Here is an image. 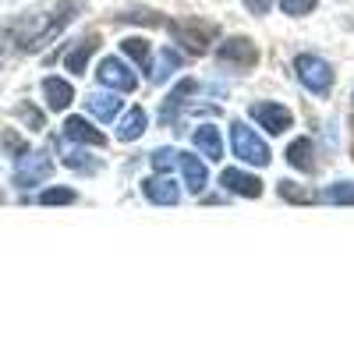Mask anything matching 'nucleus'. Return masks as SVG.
Instances as JSON below:
<instances>
[{
	"label": "nucleus",
	"mask_w": 354,
	"mask_h": 354,
	"mask_svg": "<svg viewBox=\"0 0 354 354\" xmlns=\"http://www.w3.org/2000/svg\"><path fill=\"white\" fill-rule=\"evenodd\" d=\"M167 28H170V36H174V43H181L188 53H205L209 50V43L216 39V25H209V21H198V18H188V21H167Z\"/></svg>",
	"instance_id": "obj_1"
},
{
	"label": "nucleus",
	"mask_w": 354,
	"mask_h": 354,
	"mask_svg": "<svg viewBox=\"0 0 354 354\" xmlns=\"http://www.w3.org/2000/svg\"><path fill=\"white\" fill-rule=\"evenodd\" d=\"M294 71H298V78H301V85L308 88V93L330 96V88H333V68L322 61V57H315V53L294 57Z\"/></svg>",
	"instance_id": "obj_2"
},
{
	"label": "nucleus",
	"mask_w": 354,
	"mask_h": 354,
	"mask_svg": "<svg viewBox=\"0 0 354 354\" xmlns=\"http://www.w3.org/2000/svg\"><path fill=\"white\" fill-rule=\"evenodd\" d=\"M230 145H234V156H238L241 163H252V167L270 163V145H266L252 128H245V121L230 124Z\"/></svg>",
	"instance_id": "obj_3"
},
{
	"label": "nucleus",
	"mask_w": 354,
	"mask_h": 354,
	"mask_svg": "<svg viewBox=\"0 0 354 354\" xmlns=\"http://www.w3.org/2000/svg\"><path fill=\"white\" fill-rule=\"evenodd\" d=\"M53 174V160H50V153L46 149H36V153H25L18 163H15V188H36V185H43L46 177Z\"/></svg>",
	"instance_id": "obj_4"
},
{
	"label": "nucleus",
	"mask_w": 354,
	"mask_h": 354,
	"mask_svg": "<svg viewBox=\"0 0 354 354\" xmlns=\"http://www.w3.org/2000/svg\"><path fill=\"white\" fill-rule=\"evenodd\" d=\"M96 82L106 85V88H117V93H135L138 88L135 71L121 61V57H103L100 68H96Z\"/></svg>",
	"instance_id": "obj_5"
},
{
	"label": "nucleus",
	"mask_w": 354,
	"mask_h": 354,
	"mask_svg": "<svg viewBox=\"0 0 354 354\" xmlns=\"http://www.w3.org/2000/svg\"><path fill=\"white\" fill-rule=\"evenodd\" d=\"M216 61H220L223 68L245 71V68H252V64L259 61V50H255V43H252L248 36H234V39H227V43L216 46Z\"/></svg>",
	"instance_id": "obj_6"
},
{
	"label": "nucleus",
	"mask_w": 354,
	"mask_h": 354,
	"mask_svg": "<svg viewBox=\"0 0 354 354\" xmlns=\"http://www.w3.org/2000/svg\"><path fill=\"white\" fill-rule=\"evenodd\" d=\"M252 121L270 135H283L287 128H294V113L280 103H252Z\"/></svg>",
	"instance_id": "obj_7"
},
{
	"label": "nucleus",
	"mask_w": 354,
	"mask_h": 354,
	"mask_svg": "<svg viewBox=\"0 0 354 354\" xmlns=\"http://www.w3.org/2000/svg\"><path fill=\"white\" fill-rule=\"evenodd\" d=\"M220 185H223L230 195H241V198H259V195H262V181H259L255 174L241 170V167H227V170L220 174Z\"/></svg>",
	"instance_id": "obj_8"
},
{
	"label": "nucleus",
	"mask_w": 354,
	"mask_h": 354,
	"mask_svg": "<svg viewBox=\"0 0 354 354\" xmlns=\"http://www.w3.org/2000/svg\"><path fill=\"white\" fill-rule=\"evenodd\" d=\"M43 100H46V110H68L71 100H75V85L61 75H46L43 78Z\"/></svg>",
	"instance_id": "obj_9"
},
{
	"label": "nucleus",
	"mask_w": 354,
	"mask_h": 354,
	"mask_svg": "<svg viewBox=\"0 0 354 354\" xmlns=\"http://www.w3.org/2000/svg\"><path fill=\"white\" fill-rule=\"evenodd\" d=\"M142 195L145 198H149L153 205H177V202H181V188H177L174 181H170V177H145V181H142Z\"/></svg>",
	"instance_id": "obj_10"
},
{
	"label": "nucleus",
	"mask_w": 354,
	"mask_h": 354,
	"mask_svg": "<svg viewBox=\"0 0 354 354\" xmlns=\"http://www.w3.org/2000/svg\"><path fill=\"white\" fill-rule=\"evenodd\" d=\"M64 142H78V145H106V135L100 128H93L85 117H68L64 121Z\"/></svg>",
	"instance_id": "obj_11"
},
{
	"label": "nucleus",
	"mask_w": 354,
	"mask_h": 354,
	"mask_svg": "<svg viewBox=\"0 0 354 354\" xmlns=\"http://www.w3.org/2000/svg\"><path fill=\"white\" fill-rule=\"evenodd\" d=\"M177 170H181V177H185V185H188L192 195H202L205 185H209V174H205V167H202L198 156H188V153L177 156Z\"/></svg>",
	"instance_id": "obj_12"
},
{
	"label": "nucleus",
	"mask_w": 354,
	"mask_h": 354,
	"mask_svg": "<svg viewBox=\"0 0 354 354\" xmlns=\"http://www.w3.org/2000/svg\"><path fill=\"white\" fill-rule=\"evenodd\" d=\"M192 142H195V149L205 156V160H223V138H220V131H216V124H198L195 128V135H192Z\"/></svg>",
	"instance_id": "obj_13"
},
{
	"label": "nucleus",
	"mask_w": 354,
	"mask_h": 354,
	"mask_svg": "<svg viewBox=\"0 0 354 354\" xmlns=\"http://www.w3.org/2000/svg\"><path fill=\"white\" fill-rule=\"evenodd\" d=\"M287 163H290L294 170H301V174H312V170L319 167V160H315V142H312V138H294V142L287 145Z\"/></svg>",
	"instance_id": "obj_14"
},
{
	"label": "nucleus",
	"mask_w": 354,
	"mask_h": 354,
	"mask_svg": "<svg viewBox=\"0 0 354 354\" xmlns=\"http://www.w3.org/2000/svg\"><path fill=\"white\" fill-rule=\"evenodd\" d=\"M85 110L96 117V121H113L117 110H121V100H117L113 93H93V96H85Z\"/></svg>",
	"instance_id": "obj_15"
},
{
	"label": "nucleus",
	"mask_w": 354,
	"mask_h": 354,
	"mask_svg": "<svg viewBox=\"0 0 354 354\" xmlns=\"http://www.w3.org/2000/svg\"><path fill=\"white\" fill-rule=\"evenodd\" d=\"M145 124H149L145 110H142V106H131V110L124 113L121 128H117V138H121V142H135V138H142V135H145Z\"/></svg>",
	"instance_id": "obj_16"
},
{
	"label": "nucleus",
	"mask_w": 354,
	"mask_h": 354,
	"mask_svg": "<svg viewBox=\"0 0 354 354\" xmlns=\"http://www.w3.org/2000/svg\"><path fill=\"white\" fill-rule=\"evenodd\" d=\"M195 93V82L192 78H185V82H177L174 85V93L167 96V103H163V110H160V121H177V110H181V103H185V96H192Z\"/></svg>",
	"instance_id": "obj_17"
},
{
	"label": "nucleus",
	"mask_w": 354,
	"mask_h": 354,
	"mask_svg": "<svg viewBox=\"0 0 354 354\" xmlns=\"http://www.w3.org/2000/svg\"><path fill=\"white\" fill-rule=\"evenodd\" d=\"M121 53L128 57V61H135L142 71H149V68H153V61H149V57H153L149 39H138V36H131V39H124V43H121ZM149 75H153V71H149Z\"/></svg>",
	"instance_id": "obj_18"
},
{
	"label": "nucleus",
	"mask_w": 354,
	"mask_h": 354,
	"mask_svg": "<svg viewBox=\"0 0 354 354\" xmlns=\"http://www.w3.org/2000/svg\"><path fill=\"white\" fill-rule=\"evenodd\" d=\"M96 53V36H88V39H82L68 57H64V68L71 71V75H82L85 68H88V57Z\"/></svg>",
	"instance_id": "obj_19"
},
{
	"label": "nucleus",
	"mask_w": 354,
	"mask_h": 354,
	"mask_svg": "<svg viewBox=\"0 0 354 354\" xmlns=\"http://www.w3.org/2000/svg\"><path fill=\"white\" fill-rule=\"evenodd\" d=\"M181 64H185V57L177 50H170V46H163L160 50V68L153 71V82H167L174 71H181Z\"/></svg>",
	"instance_id": "obj_20"
},
{
	"label": "nucleus",
	"mask_w": 354,
	"mask_h": 354,
	"mask_svg": "<svg viewBox=\"0 0 354 354\" xmlns=\"http://www.w3.org/2000/svg\"><path fill=\"white\" fill-rule=\"evenodd\" d=\"M15 117H18L28 131H43V128H46V113H43L39 106H32V103H18Z\"/></svg>",
	"instance_id": "obj_21"
},
{
	"label": "nucleus",
	"mask_w": 354,
	"mask_h": 354,
	"mask_svg": "<svg viewBox=\"0 0 354 354\" xmlns=\"http://www.w3.org/2000/svg\"><path fill=\"white\" fill-rule=\"evenodd\" d=\"M78 195H75V188H64V185H57V188H46V192H39L36 195V202L39 205H71Z\"/></svg>",
	"instance_id": "obj_22"
},
{
	"label": "nucleus",
	"mask_w": 354,
	"mask_h": 354,
	"mask_svg": "<svg viewBox=\"0 0 354 354\" xmlns=\"http://www.w3.org/2000/svg\"><path fill=\"white\" fill-rule=\"evenodd\" d=\"M0 149H4V153H8V156H11L15 163H18V160H21V156L28 153V145H25V138H21V135H18L15 128H8L4 135H0Z\"/></svg>",
	"instance_id": "obj_23"
},
{
	"label": "nucleus",
	"mask_w": 354,
	"mask_h": 354,
	"mask_svg": "<svg viewBox=\"0 0 354 354\" xmlns=\"http://www.w3.org/2000/svg\"><path fill=\"white\" fill-rule=\"evenodd\" d=\"M280 195H283L287 202H305V205L319 198V195H315L312 188H298V185H294V181H280Z\"/></svg>",
	"instance_id": "obj_24"
},
{
	"label": "nucleus",
	"mask_w": 354,
	"mask_h": 354,
	"mask_svg": "<svg viewBox=\"0 0 354 354\" xmlns=\"http://www.w3.org/2000/svg\"><path fill=\"white\" fill-rule=\"evenodd\" d=\"M326 202H333V205H354V181L330 185V192H326Z\"/></svg>",
	"instance_id": "obj_25"
},
{
	"label": "nucleus",
	"mask_w": 354,
	"mask_h": 354,
	"mask_svg": "<svg viewBox=\"0 0 354 354\" xmlns=\"http://www.w3.org/2000/svg\"><path fill=\"white\" fill-rule=\"evenodd\" d=\"M64 167H71V170H82V174H93L100 163H96V160H88L82 149H68V153H64Z\"/></svg>",
	"instance_id": "obj_26"
},
{
	"label": "nucleus",
	"mask_w": 354,
	"mask_h": 354,
	"mask_svg": "<svg viewBox=\"0 0 354 354\" xmlns=\"http://www.w3.org/2000/svg\"><path fill=\"white\" fill-rule=\"evenodd\" d=\"M319 0H280V11L290 15V18H301V15H312Z\"/></svg>",
	"instance_id": "obj_27"
},
{
	"label": "nucleus",
	"mask_w": 354,
	"mask_h": 354,
	"mask_svg": "<svg viewBox=\"0 0 354 354\" xmlns=\"http://www.w3.org/2000/svg\"><path fill=\"white\" fill-rule=\"evenodd\" d=\"M153 167H156V170L177 167V153H174V149H156V153H153Z\"/></svg>",
	"instance_id": "obj_28"
},
{
	"label": "nucleus",
	"mask_w": 354,
	"mask_h": 354,
	"mask_svg": "<svg viewBox=\"0 0 354 354\" xmlns=\"http://www.w3.org/2000/svg\"><path fill=\"white\" fill-rule=\"evenodd\" d=\"M245 8H248L252 15H270V8H273V0H245Z\"/></svg>",
	"instance_id": "obj_29"
}]
</instances>
